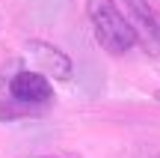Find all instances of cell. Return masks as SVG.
<instances>
[{
    "mask_svg": "<svg viewBox=\"0 0 160 158\" xmlns=\"http://www.w3.org/2000/svg\"><path fill=\"white\" fill-rule=\"evenodd\" d=\"M86 18L92 24V36L107 54L119 57L137 45L139 33L131 18L116 6V0H86Z\"/></svg>",
    "mask_w": 160,
    "mask_h": 158,
    "instance_id": "cell-1",
    "label": "cell"
},
{
    "mask_svg": "<svg viewBox=\"0 0 160 158\" xmlns=\"http://www.w3.org/2000/svg\"><path fill=\"white\" fill-rule=\"evenodd\" d=\"M6 93H9V101L27 107H42L48 101H53V87L51 78L39 69H18L9 75V84H6Z\"/></svg>",
    "mask_w": 160,
    "mask_h": 158,
    "instance_id": "cell-2",
    "label": "cell"
},
{
    "mask_svg": "<svg viewBox=\"0 0 160 158\" xmlns=\"http://www.w3.org/2000/svg\"><path fill=\"white\" fill-rule=\"evenodd\" d=\"M128 9V18L137 27V33L160 51V3L157 0H122Z\"/></svg>",
    "mask_w": 160,
    "mask_h": 158,
    "instance_id": "cell-3",
    "label": "cell"
},
{
    "mask_svg": "<svg viewBox=\"0 0 160 158\" xmlns=\"http://www.w3.org/2000/svg\"><path fill=\"white\" fill-rule=\"evenodd\" d=\"M27 57L33 60V69L45 72L48 78H57V81H68L71 78V60L59 48L48 45V42H30Z\"/></svg>",
    "mask_w": 160,
    "mask_h": 158,
    "instance_id": "cell-4",
    "label": "cell"
},
{
    "mask_svg": "<svg viewBox=\"0 0 160 158\" xmlns=\"http://www.w3.org/2000/svg\"><path fill=\"white\" fill-rule=\"evenodd\" d=\"M30 158H59V155H30Z\"/></svg>",
    "mask_w": 160,
    "mask_h": 158,
    "instance_id": "cell-5",
    "label": "cell"
}]
</instances>
